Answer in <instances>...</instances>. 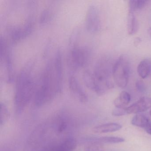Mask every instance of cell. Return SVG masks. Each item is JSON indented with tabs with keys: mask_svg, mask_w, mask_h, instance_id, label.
Listing matches in <instances>:
<instances>
[{
	"mask_svg": "<svg viewBox=\"0 0 151 151\" xmlns=\"http://www.w3.org/2000/svg\"><path fill=\"white\" fill-rule=\"evenodd\" d=\"M151 108V98L143 97L130 106L126 108L128 114L145 112Z\"/></svg>",
	"mask_w": 151,
	"mask_h": 151,
	"instance_id": "cell-9",
	"label": "cell"
},
{
	"mask_svg": "<svg viewBox=\"0 0 151 151\" xmlns=\"http://www.w3.org/2000/svg\"><path fill=\"white\" fill-rule=\"evenodd\" d=\"M36 86L34 103L38 106L52 100L61 92L63 85L62 55L60 50L46 63Z\"/></svg>",
	"mask_w": 151,
	"mask_h": 151,
	"instance_id": "cell-1",
	"label": "cell"
},
{
	"mask_svg": "<svg viewBox=\"0 0 151 151\" xmlns=\"http://www.w3.org/2000/svg\"><path fill=\"white\" fill-rule=\"evenodd\" d=\"M145 129L148 134L151 135V122H149Z\"/></svg>",
	"mask_w": 151,
	"mask_h": 151,
	"instance_id": "cell-24",
	"label": "cell"
},
{
	"mask_svg": "<svg viewBox=\"0 0 151 151\" xmlns=\"http://www.w3.org/2000/svg\"><path fill=\"white\" fill-rule=\"evenodd\" d=\"M57 3L53 2L48 5L43 10L40 19V24L45 25L52 19L57 10Z\"/></svg>",
	"mask_w": 151,
	"mask_h": 151,
	"instance_id": "cell-10",
	"label": "cell"
},
{
	"mask_svg": "<svg viewBox=\"0 0 151 151\" xmlns=\"http://www.w3.org/2000/svg\"><path fill=\"white\" fill-rule=\"evenodd\" d=\"M77 145L75 139L69 138L65 139L55 151H74Z\"/></svg>",
	"mask_w": 151,
	"mask_h": 151,
	"instance_id": "cell-16",
	"label": "cell"
},
{
	"mask_svg": "<svg viewBox=\"0 0 151 151\" xmlns=\"http://www.w3.org/2000/svg\"><path fill=\"white\" fill-rule=\"evenodd\" d=\"M150 122L147 117L142 114H137L132 117L131 123L137 127L145 129Z\"/></svg>",
	"mask_w": 151,
	"mask_h": 151,
	"instance_id": "cell-17",
	"label": "cell"
},
{
	"mask_svg": "<svg viewBox=\"0 0 151 151\" xmlns=\"http://www.w3.org/2000/svg\"><path fill=\"white\" fill-rule=\"evenodd\" d=\"M148 1L145 0H131L129 2V11L133 12L143 8Z\"/></svg>",
	"mask_w": 151,
	"mask_h": 151,
	"instance_id": "cell-19",
	"label": "cell"
},
{
	"mask_svg": "<svg viewBox=\"0 0 151 151\" xmlns=\"http://www.w3.org/2000/svg\"><path fill=\"white\" fill-rule=\"evenodd\" d=\"M33 62H28L18 75L16 84L14 101L16 109L21 111L29 103L36 91L37 84L33 76Z\"/></svg>",
	"mask_w": 151,
	"mask_h": 151,
	"instance_id": "cell-2",
	"label": "cell"
},
{
	"mask_svg": "<svg viewBox=\"0 0 151 151\" xmlns=\"http://www.w3.org/2000/svg\"><path fill=\"white\" fill-rule=\"evenodd\" d=\"M69 85L70 91L80 102L85 103L88 101V97L76 76V73L70 72L69 77Z\"/></svg>",
	"mask_w": 151,
	"mask_h": 151,
	"instance_id": "cell-8",
	"label": "cell"
},
{
	"mask_svg": "<svg viewBox=\"0 0 151 151\" xmlns=\"http://www.w3.org/2000/svg\"><path fill=\"white\" fill-rule=\"evenodd\" d=\"M150 115L151 116V110H150Z\"/></svg>",
	"mask_w": 151,
	"mask_h": 151,
	"instance_id": "cell-26",
	"label": "cell"
},
{
	"mask_svg": "<svg viewBox=\"0 0 151 151\" xmlns=\"http://www.w3.org/2000/svg\"><path fill=\"white\" fill-rule=\"evenodd\" d=\"M86 28L92 34L99 32L101 28V20L99 9L94 6L88 8L86 16Z\"/></svg>",
	"mask_w": 151,
	"mask_h": 151,
	"instance_id": "cell-7",
	"label": "cell"
},
{
	"mask_svg": "<svg viewBox=\"0 0 151 151\" xmlns=\"http://www.w3.org/2000/svg\"><path fill=\"white\" fill-rule=\"evenodd\" d=\"M130 67L125 56H122L113 66L112 74L115 83L120 88H125L129 82Z\"/></svg>",
	"mask_w": 151,
	"mask_h": 151,
	"instance_id": "cell-5",
	"label": "cell"
},
{
	"mask_svg": "<svg viewBox=\"0 0 151 151\" xmlns=\"http://www.w3.org/2000/svg\"><path fill=\"white\" fill-rule=\"evenodd\" d=\"M83 79L86 86L99 96L105 94L114 87L110 70L103 61L98 63L92 71L86 70Z\"/></svg>",
	"mask_w": 151,
	"mask_h": 151,
	"instance_id": "cell-3",
	"label": "cell"
},
{
	"mask_svg": "<svg viewBox=\"0 0 151 151\" xmlns=\"http://www.w3.org/2000/svg\"><path fill=\"white\" fill-rule=\"evenodd\" d=\"M127 114L125 108H116L112 112V115L114 116H119Z\"/></svg>",
	"mask_w": 151,
	"mask_h": 151,
	"instance_id": "cell-21",
	"label": "cell"
},
{
	"mask_svg": "<svg viewBox=\"0 0 151 151\" xmlns=\"http://www.w3.org/2000/svg\"><path fill=\"white\" fill-rule=\"evenodd\" d=\"M90 143H98L100 144H116L124 141V139L119 137H100L91 138L88 139Z\"/></svg>",
	"mask_w": 151,
	"mask_h": 151,
	"instance_id": "cell-12",
	"label": "cell"
},
{
	"mask_svg": "<svg viewBox=\"0 0 151 151\" xmlns=\"http://www.w3.org/2000/svg\"><path fill=\"white\" fill-rule=\"evenodd\" d=\"M138 28L137 21L133 12L129 11L127 18V30L129 35H132L137 32Z\"/></svg>",
	"mask_w": 151,
	"mask_h": 151,
	"instance_id": "cell-14",
	"label": "cell"
},
{
	"mask_svg": "<svg viewBox=\"0 0 151 151\" xmlns=\"http://www.w3.org/2000/svg\"><path fill=\"white\" fill-rule=\"evenodd\" d=\"M10 113L6 105L1 102L0 104V125L2 126L7 123L10 118Z\"/></svg>",
	"mask_w": 151,
	"mask_h": 151,
	"instance_id": "cell-18",
	"label": "cell"
},
{
	"mask_svg": "<svg viewBox=\"0 0 151 151\" xmlns=\"http://www.w3.org/2000/svg\"><path fill=\"white\" fill-rule=\"evenodd\" d=\"M78 32H76L70 39V51L68 57V64L70 72L76 73L78 70L85 67L89 62L91 57L90 49L86 46L78 44L79 36Z\"/></svg>",
	"mask_w": 151,
	"mask_h": 151,
	"instance_id": "cell-4",
	"label": "cell"
},
{
	"mask_svg": "<svg viewBox=\"0 0 151 151\" xmlns=\"http://www.w3.org/2000/svg\"><path fill=\"white\" fill-rule=\"evenodd\" d=\"M67 123L65 122H62L61 123H60L59 126H58V131L60 132H62L67 128Z\"/></svg>",
	"mask_w": 151,
	"mask_h": 151,
	"instance_id": "cell-23",
	"label": "cell"
},
{
	"mask_svg": "<svg viewBox=\"0 0 151 151\" xmlns=\"http://www.w3.org/2000/svg\"><path fill=\"white\" fill-rule=\"evenodd\" d=\"M0 57L1 64L6 73L8 83H12L14 80V69L13 56L10 47L2 36L0 39Z\"/></svg>",
	"mask_w": 151,
	"mask_h": 151,
	"instance_id": "cell-6",
	"label": "cell"
},
{
	"mask_svg": "<svg viewBox=\"0 0 151 151\" xmlns=\"http://www.w3.org/2000/svg\"><path fill=\"white\" fill-rule=\"evenodd\" d=\"M131 100V96L129 93L125 91H123L119 96L115 99L114 104L116 108H125L128 106Z\"/></svg>",
	"mask_w": 151,
	"mask_h": 151,
	"instance_id": "cell-13",
	"label": "cell"
},
{
	"mask_svg": "<svg viewBox=\"0 0 151 151\" xmlns=\"http://www.w3.org/2000/svg\"><path fill=\"white\" fill-rule=\"evenodd\" d=\"M147 32H148V34H149V36H150V38H151V27L148 29Z\"/></svg>",
	"mask_w": 151,
	"mask_h": 151,
	"instance_id": "cell-25",
	"label": "cell"
},
{
	"mask_svg": "<svg viewBox=\"0 0 151 151\" xmlns=\"http://www.w3.org/2000/svg\"><path fill=\"white\" fill-rule=\"evenodd\" d=\"M121 124L116 123H109L95 126L93 129V131L96 133H104L114 132L122 129Z\"/></svg>",
	"mask_w": 151,
	"mask_h": 151,
	"instance_id": "cell-11",
	"label": "cell"
},
{
	"mask_svg": "<svg viewBox=\"0 0 151 151\" xmlns=\"http://www.w3.org/2000/svg\"><path fill=\"white\" fill-rule=\"evenodd\" d=\"M151 71V63L150 61L145 60L140 62L137 67L139 76L142 78L148 76Z\"/></svg>",
	"mask_w": 151,
	"mask_h": 151,
	"instance_id": "cell-15",
	"label": "cell"
},
{
	"mask_svg": "<svg viewBox=\"0 0 151 151\" xmlns=\"http://www.w3.org/2000/svg\"><path fill=\"white\" fill-rule=\"evenodd\" d=\"M136 87L141 92H143L145 90V86L142 81H139L136 83Z\"/></svg>",
	"mask_w": 151,
	"mask_h": 151,
	"instance_id": "cell-22",
	"label": "cell"
},
{
	"mask_svg": "<svg viewBox=\"0 0 151 151\" xmlns=\"http://www.w3.org/2000/svg\"><path fill=\"white\" fill-rule=\"evenodd\" d=\"M85 151H104L103 144L98 143H90L84 149Z\"/></svg>",
	"mask_w": 151,
	"mask_h": 151,
	"instance_id": "cell-20",
	"label": "cell"
}]
</instances>
